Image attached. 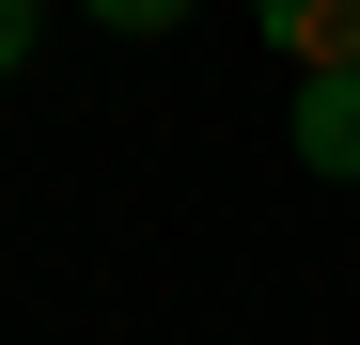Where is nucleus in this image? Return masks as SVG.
<instances>
[{"label":"nucleus","mask_w":360,"mask_h":345,"mask_svg":"<svg viewBox=\"0 0 360 345\" xmlns=\"http://www.w3.org/2000/svg\"><path fill=\"white\" fill-rule=\"evenodd\" d=\"M32 16H47V0H0V79H16V47H32Z\"/></svg>","instance_id":"nucleus-4"},{"label":"nucleus","mask_w":360,"mask_h":345,"mask_svg":"<svg viewBox=\"0 0 360 345\" xmlns=\"http://www.w3.org/2000/svg\"><path fill=\"white\" fill-rule=\"evenodd\" d=\"M297 172H360V63H297Z\"/></svg>","instance_id":"nucleus-1"},{"label":"nucleus","mask_w":360,"mask_h":345,"mask_svg":"<svg viewBox=\"0 0 360 345\" xmlns=\"http://www.w3.org/2000/svg\"><path fill=\"white\" fill-rule=\"evenodd\" d=\"M94 16H110V32H172L188 0H94Z\"/></svg>","instance_id":"nucleus-3"},{"label":"nucleus","mask_w":360,"mask_h":345,"mask_svg":"<svg viewBox=\"0 0 360 345\" xmlns=\"http://www.w3.org/2000/svg\"><path fill=\"white\" fill-rule=\"evenodd\" d=\"M251 32L282 63H360V0H251Z\"/></svg>","instance_id":"nucleus-2"}]
</instances>
